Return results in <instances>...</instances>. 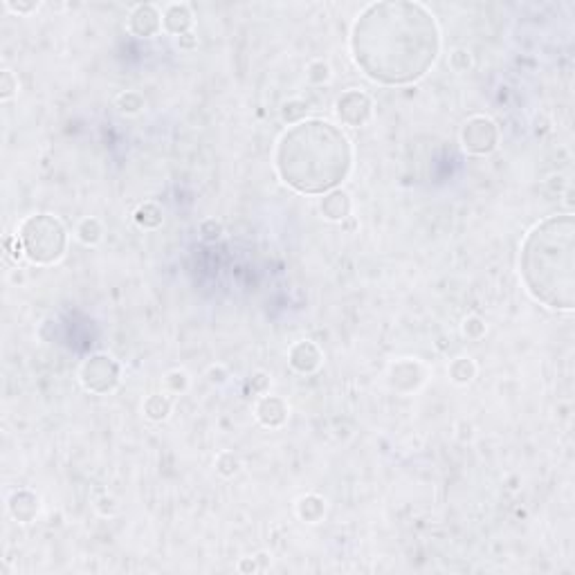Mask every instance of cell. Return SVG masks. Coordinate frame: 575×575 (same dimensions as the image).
I'll list each match as a JSON object with an SVG mask.
<instances>
[{"mask_svg": "<svg viewBox=\"0 0 575 575\" xmlns=\"http://www.w3.org/2000/svg\"><path fill=\"white\" fill-rule=\"evenodd\" d=\"M441 50L436 18L418 3H376L350 31V52L369 79L400 86L420 79Z\"/></svg>", "mask_w": 575, "mask_h": 575, "instance_id": "obj_1", "label": "cell"}, {"mask_svg": "<svg viewBox=\"0 0 575 575\" xmlns=\"http://www.w3.org/2000/svg\"><path fill=\"white\" fill-rule=\"evenodd\" d=\"M348 137L335 124L306 120L290 126L276 144V173L301 194L335 189L350 171Z\"/></svg>", "mask_w": 575, "mask_h": 575, "instance_id": "obj_2", "label": "cell"}, {"mask_svg": "<svg viewBox=\"0 0 575 575\" xmlns=\"http://www.w3.org/2000/svg\"><path fill=\"white\" fill-rule=\"evenodd\" d=\"M573 236L571 214L548 216L532 227L519 254L521 279L532 299L553 311H573Z\"/></svg>", "mask_w": 575, "mask_h": 575, "instance_id": "obj_3", "label": "cell"}, {"mask_svg": "<svg viewBox=\"0 0 575 575\" xmlns=\"http://www.w3.org/2000/svg\"><path fill=\"white\" fill-rule=\"evenodd\" d=\"M23 254L36 265L57 263L68 248V232L63 222L50 214L27 216L18 227V236Z\"/></svg>", "mask_w": 575, "mask_h": 575, "instance_id": "obj_4", "label": "cell"}, {"mask_svg": "<svg viewBox=\"0 0 575 575\" xmlns=\"http://www.w3.org/2000/svg\"><path fill=\"white\" fill-rule=\"evenodd\" d=\"M79 378H81V385L88 391L104 396V393L113 391L117 387V382H120V367H117V362L108 355H92L83 362Z\"/></svg>", "mask_w": 575, "mask_h": 575, "instance_id": "obj_5", "label": "cell"}, {"mask_svg": "<svg viewBox=\"0 0 575 575\" xmlns=\"http://www.w3.org/2000/svg\"><path fill=\"white\" fill-rule=\"evenodd\" d=\"M497 142H499V129L490 117L476 115L465 122L461 131V144L467 153H474V155L492 153L497 148Z\"/></svg>", "mask_w": 575, "mask_h": 575, "instance_id": "obj_6", "label": "cell"}, {"mask_svg": "<svg viewBox=\"0 0 575 575\" xmlns=\"http://www.w3.org/2000/svg\"><path fill=\"white\" fill-rule=\"evenodd\" d=\"M337 117L346 126H364L374 115V101L362 90H346L335 104Z\"/></svg>", "mask_w": 575, "mask_h": 575, "instance_id": "obj_7", "label": "cell"}, {"mask_svg": "<svg viewBox=\"0 0 575 575\" xmlns=\"http://www.w3.org/2000/svg\"><path fill=\"white\" fill-rule=\"evenodd\" d=\"M129 29L135 36H155L162 29V14L155 5H137L129 16Z\"/></svg>", "mask_w": 575, "mask_h": 575, "instance_id": "obj_8", "label": "cell"}, {"mask_svg": "<svg viewBox=\"0 0 575 575\" xmlns=\"http://www.w3.org/2000/svg\"><path fill=\"white\" fill-rule=\"evenodd\" d=\"M288 362H290V367L294 371H299V374H313V371H317L319 364H322V350H319L315 342L304 339V342H297L290 348Z\"/></svg>", "mask_w": 575, "mask_h": 575, "instance_id": "obj_9", "label": "cell"}, {"mask_svg": "<svg viewBox=\"0 0 575 575\" xmlns=\"http://www.w3.org/2000/svg\"><path fill=\"white\" fill-rule=\"evenodd\" d=\"M257 418L265 427H281L288 418V404L279 396H263L257 402Z\"/></svg>", "mask_w": 575, "mask_h": 575, "instance_id": "obj_10", "label": "cell"}, {"mask_svg": "<svg viewBox=\"0 0 575 575\" xmlns=\"http://www.w3.org/2000/svg\"><path fill=\"white\" fill-rule=\"evenodd\" d=\"M350 207H353V202H350V196L344 189H331L322 198V202H319V211H322L324 218H328V220L348 218Z\"/></svg>", "mask_w": 575, "mask_h": 575, "instance_id": "obj_11", "label": "cell"}, {"mask_svg": "<svg viewBox=\"0 0 575 575\" xmlns=\"http://www.w3.org/2000/svg\"><path fill=\"white\" fill-rule=\"evenodd\" d=\"M191 25H194V14H191L189 5L173 3V5H169L164 9L162 27L166 31H171V34H176V36H183V34H187V31L191 29Z\"/></svg>", "mask_w": 575, "mask_h": 575, "instance_id": "obj_12", "label": "cell"}, {"mask_svg": "<svg viewBox=\"0 0 575 575\" xmlns=\"http://www.w3.org/2000/svg\"><path fill=\"white\" fill-rule=\"evenodd\" d=\"M38 508H41V502L34 492H29V490H18L12 497H9V513H12L14 519L23 521H31L36 515H38Z\"/></svg>", "mask_w": 575, "mask_h": 575, "instance_id": "obj_13", "label": "cell"}, {"mask_svg": "<svg viewBox=\"0 0 575 575\" xmlns=\"http://www.w3.org/2000/svg\"><path fill=\"white\" fill-rule=\"evenodd\" d=\"M297 513H299V517L304 521H308V524H317V521L322 519L324 513H326V504H324L322 497L306 495V497L299 499V504H297Z\"/></svg>", "mask_w": 575, "mask_h": 575, "instance_id": "obj_14", "label": "cell"}, {"mask_svg": "<svg viewBox=\"0 0 575 575\" xmlns=\"http://www.w3.org/2000/svg\"><path fill=\"white\" fill-rule=\"evenodd\" d=\"M135 222L142 229H155L162 225V207L157 202H144L135 209Z\"/></svg>", "mask_w": 575, "mask_h": 575, "instance_id": "obj_15", "label": "cell"}, {"mask_svg": "<svg viewBox=\"0 0 575 575\" xmlns=\"http://www.w3.org/2000/svg\"><path fill=\"white\" fill-rule=\"evenodd\" d=\"M169 413H171V400H169L166 396H159V393H155V396H148L144 400V416L148 420L162 423V420L169 418Z\"/></svg>", "mask_w": 575, "mask_h": 575, "instance_id": "obj_16", "label": "cell"}, {"mask_svg": "<svg viewBox=\"0 0 575 575\" xmlns=\"http://www.w3.org/2000/svg\"><path fill=\"white\" fill-rule=\"evenodd\" d=\"M447 374H450L452 382H456V385H467L476 376V364L472 362V357H456L452 360Z\"/></svg>", "mask_w": 575, "mask_h": 575, "instance_id": "obj_17", "label": "cell"}, {"mask_svg": "<svg viewBox=\"0 0 575 575\" xmlns=\"http://www.w3.org/2000/svg\"><path fill=\"white\" fill-rule=\"evenodd\" d=\"M77 239L83 243V245H97L101 239H104V227L97 218H83L79 225H77Z\"/></svg>", "mask_w": 575, "mask_h": 575, "instance_id": "obj_18", "label": "cell"}, {"mask_svg": "<svg viewBox=\"0 0 575 575\" xmlns=\"http://www.w3.org/2000/svg\"><path fill=\"white\" fill-rule=\"evenodd\" d=\"M425 378V374H423V369H420V364L418 362H411V360H400V362H396V364L391 367V385L393 387H400V382L402 380H409V378Z\"/></svg>", "mask_w": 575, "mask_h": 575, "instance_id": "obj_19", "label": "cell"}, {"mask_svg": "<svg viewBox=\"0 0 575 575\" xmlns=\"http://www.w3.org/2000/svg\"><path fill=\"white\" fill-rule=\"evenodd\" d=\"M117 108L124 115H137L144 108V97L137 90H126L117 97Z\"/></svg>", "mask_w": 575, "mask_h": 575, "instance_id": "obj_20", "label": "cell"}, {"mask_svg": "<svg viewBox=\"0 0 575 575\" xmlns=\"http://www.w3.org/2000/svg\"><path fill=\"white\" fill-rule=\"evenodd\" d=\"M306 113H308V104L304 99H290V101H285L283 108H281V117H283V122H288V124L304 122Z\"/></svg>", "mask_w": 575, "mask_h": 575, "instance_id": "obj_21", "label": "cell"}, {"mask_svg": "<svg viewBox=\"0 0 575 575\" xmlns=\"http://www.w3.org/2000/svg\"><path fill=\"white\" fill-rule=\"evenodd\" d=\"M306 77L311 83H315V86H322V83H326L328 79H331V66H328V63L322 61V59L311 61L308 63V68H306Z\"/></svg>", "mask_w": 575, "mask_h": 575, "instance_id": "obj_22", "label": "cell"}, {"mask_svg": "<svg viewBox=\"0 0 575 575\" xmlns=\"http://www.w3.org/2000/svg\"><path fill=\"white\" fill-rule=\"evenodd\" d=\"M239 467H241V461H239V456L234 454V452H220L216 456V470L222 476H234V474L239 472Z\"/></svg>", "mask_w": 575, "mask_h": 575, "instance_id": "obj_23", "label": "cell"}, {"mask_svg": "<svg viewBox=\"0 0 575 575\" xmlns=\"http://www.w3.org/2000/svg\"><path fill=\"white\" fill-rule=\"evenodd\" d=\"M463 335L467 339H481L485 335V322L478 315H470L465 317L463 322Z\"/></svg>", "mask_w": 575, "mask_h": 575, "instance_id": "obj_24", "label": "cell"}, {"mask_svg": "<svg viewBox=\"0 0 575 575\" xmlns=\"http://www.w3.org/2000/svg\"><path fill=\"white\" fill-rule=\"evenodd\" d=\"M164 387H166V391H171V393H183L189 387V376L185 374V371L176 369V371H171V374H166Z\"/></svg>", "mask_w": 575, "mask_h": 575, "instance_id": "obj_25", "label": "cell"}, {"mask_svg": "<svg viewBox=\"0 0 575 575\" xmlns=\"http://www.w3.org/2000/svg\"><path fill=\"white\" fill-rule=\"evenodd\" d=\"M450 66L452 70L456 72H467L472 68V55H470V50H465V48H456L452 55H450Z\"/></svg>", "mask_w": 575, "mask_h": 575, "instance_id": "obj_26", "label": "cell"}, {"mask_svg": "<svg viewBox=\"0 0 575 575\" xmlns=\"http://www.w3.org/2000/svg\"><path fill=\"white\" fill-rule=\"evenodd\" d=\"M220 234H222V225H220L216 218H207V220L200 222V239L202 241L211 243V241L220 239Z\"/></svg>", "mask_w": 575, "mask_h": 575, "instance_id": "obj_27", "label": "cell"}, {"mask_svg": "<svg viewBox=\"0 0 575 575\" xmlns=\"http://www.w3.org/2000/svg\"><path fill=\"white\" fill-rule=\"evenodd\" d=\"M16 90H18V81L14 77V72L3 70V74H0V99H9Z\"/></svg>", "mask_w": 575, "mask_h": 575, "instance_id": "obj_28", "label": "cell"}, {"mask_svg": "<svg viewBox=\"0 0 575 575\" xmlns=\"http://www.w3.org/2000/svg\"><path fill=\"white\" fill-rule=\"evenodd\" d=\"M268 387H270V378L265 376V374H254V376H252V380H250V389H252L254 393H265V391H268Z\"/></svg>", "mask_w": 575, "mask_h": 575, "instance_id": "obj_29", "label": "cell"}, {"mask_svg": "<svg viewBox=\"0 0 575 575\" xmlns=\"http://www.w3.org/2000/svg\"><path fill=\"white\" fill-rule=\"evenodd\" d=\"M209 382L211 385H222V382H225L227 378H229V374H227V369L222 367V364H214L209 369Z\"/></svg>", "mask_w": 575, "mask_h": 575, "instance_id": "obj_30", "label": "cell"}, {"mask_svg": "<svg viewBox=\"0 0 575 575\" xmlns=\"http://www.w3.org/2000/svg\"><path fill=\"white\" fill-rule=\"evenodd\" d=\"M178 45L183 48V50H194L198 45V41L194 38V34H191V31H187V34L178 36Z\"/></svg>", "mask_w": 575, "mask_h": 575, "instance_id": "obj_31", "label": "cell"}, {"mask_svg": "<svg viewBox=\"0 0 575 575\" xmlns=\"http://www.w3.org/2000/svg\"><path fill=\"white\" fill-rule=\"evenodd\" d=\"M239 571H243V573H254V571H259V567H257V558H243V560L239 562Z\"/></svg>", "mask_w": 575, "mask_h": 575, "instance_id": "obj_32", "label": "cell"}, {"mask_svg": "<svg viewBox=\"0 0 575 575\" xmlns=\"http://www.w3.org/2000/svg\"><path fill=\"white\" fill-rule=\"evenodd\" d=\"M7 7L12 9V12H16V14H27V12H31V9H36V5H16V3H7Z\"/></svg>", "mask_w": 575, "mask_h": 575, "instance_id": "obj_33", "label": "cell"}, {"mask_svg": "<svg viewBox=\"0 0 575 575\" xmlns=\"http://www.w3.org/2000/svg\"><path fill=\"white\" fill-rule=\"evenodd\" d=\"M268 555H265V553H261V555L257 558V562H259V569H265V564H268V560H265Z\"/></svg>", "mask_w": 575, "mask_h": 575, "instance_id": "obj_34", "label": "cell"}]
</instances>
